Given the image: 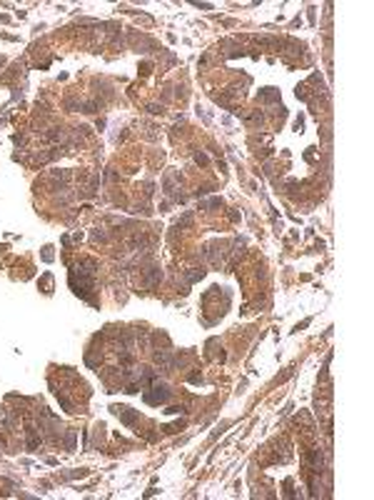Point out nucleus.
I'll list each match as a JSON object with an SVG mask.
<instances>
[{"label": "nucleus", "instance_id": "f257e3e1", "mask_svg": "<svg viewBox=\"0 0 374 500\" xmlns=\"http://www.w3.org/2000/svg\"><path fill=\"white\" fill-rule=\"evenodd\" d=\"M150 390H153V393H145V400L150 403V405H160V403H165L170 398V388L167 385H153Z\"/></svg>", "mask_w": 374, "mask_h": 500}, {"label": "nucleus", "instance_id": "f03ea898", "mask_svg": "<svg viewBox=\"0 0 374 500\" xmlns=\"http://www.w3.org/2000/svg\"><path fill=\"white\" fill-rule=\"evenodd\" d=\"M115 413H117V415H120L125 423H128V425H132V423H135V418H137L135 413H130V408H115Z\"/></svg>", "mask_w": 374, "mask_h": 500}]
</instances>
